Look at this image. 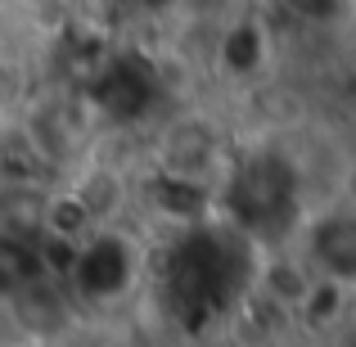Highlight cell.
<instances>
[{
	"instance_id": "cell-1",
	"label": "cell",
	"mask_w": 356,
	"mask_h": 347,
	"mask_svg": "<svg viewBox=\"0 0 356 347\" xmlns=\"http://www.w3.org/2000/svg\"><path fill=\"white\" fill-rule=\"evenodd\" d=\"M41 226L54 234V239H81L95 221H90V212L81 208L77 194H54V199H45V212H41Z\"/></svg>"
}]
</instances>
